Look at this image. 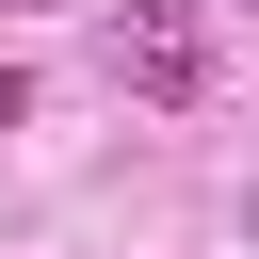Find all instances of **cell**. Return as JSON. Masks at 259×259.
Here are the masks:
<instances>
[{"label":"cell","instance_id":"1","mask_svg":"<svg viewBox=\"0 0 259 259\" xmlns=\"http://www.w3.org/2000/svg\"><path fill=\"white\" fill-rule=\"evenodd\" d=\"M113 81H130V97H162V113H178V97H194V81H210V32H194V16H178V0H130V16H113Z\"/></svg>","mask_w":259,"mask_h":259}]
</instances>
